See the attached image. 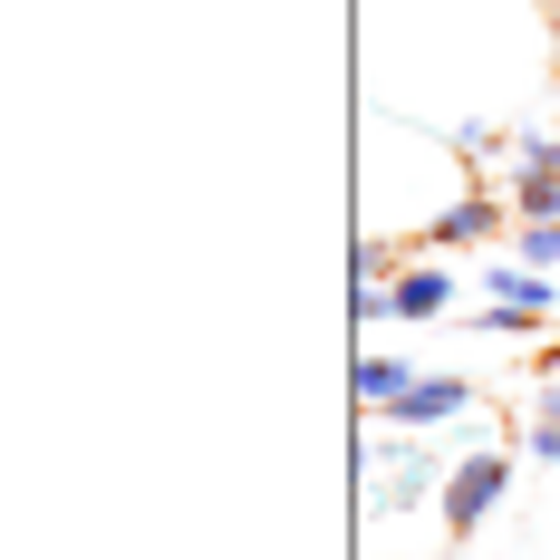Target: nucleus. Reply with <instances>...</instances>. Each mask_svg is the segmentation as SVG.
Masks as SVG:
<instances>
[{
	"label": "nucleus",
	"mask_w": 560,
	"mask_h": 560,
	"mask_svg": "<svg viewBox=\"0 0 560 560\" xmlns=\"http://www.w3.org/2000/svg\"><path fill=\"white\" fill-rule=\"evenodd\" d=\"M503 483H512V454H464V464L445 474V532L454 541L483 532V512L503 503Z\"/></svg>",
	"instance_id": "f257e3e1"
},
{
	"label": "nucleus",
	"mask_w": 560,
	"mask_h": 560,
	"mask_svg": "<svg viewBox=\"0 0 560 560\" xmlns=\"http://www.w3.org/2000/svg\"><path fill=\"white\" fill-rule=\"evenodd\" d=\"M503 203L522 213V223H560V165L541 155V145H522V165H512Z\"/></svg>",
	"instance_id": "f03ea898"
},
{
	"label": "nucleus",
	"mask_w": 560,
	"mask_h": 560,
	"mask_svg": "<svg viewBox=\"0 0 560 560\" xmlns=\"http://www.w3.org/2000/svg\"><path fill=\"white\" fill-rule=\"evenodd\" d=\"M464 406H474V387H464V377H416L387 416H396V425H445V416H464Z\"/></svg>",
	"instance_id": "7ed1b4c3"
},
{
	"label": "nucleus",
	"mask_w": 560,
	"mask_h": 560,
	"mask_svg": "<svg viewBox=\"0 0 560 560\" xmlns=\"http://www.w3.org/2000/svg\"><path fill=\"white\" fill-rule=\"evenodd\" d=\"M454 300V280L445 271H406V280H387V319H435Z\"/></svg>",
	"instance_id": "20e7f679"
},
{
	"label": "nucleus",
	"mask_w": 560,
	"mask_h": 560,
	"mask_svg": "<svg viewBox=\"0 0 560 560\" xmlns=\"http://www.w3.org/2000/svg\"><path fill=\"white\" fill-rule=\"evenodd\" d=\"M493 223H503V203H493V194H464L454 213H435V223H425V242H483Z\"/></svg>",
	"instance_id": "39448f33"
},
{
	"label": "nucleus",
	"mask_w": 560,
	"mask_h": 560,
	"mask_svg": "<svg viewBox=\"0 0 560 560\" xmlns=\"http://www.w3.org/2000/svg\"><path fill=\"white\" fill-rule=\"evenodd\" d=\"M348 387L368 396V406H396V396L416 387V377H406V368H396V358H358V377H348Z\"/></svg>",
	"instance_id": "423d86ee"
},
{
	"label": "nucleus",
	"mask_w": 560,
	"mask_h": 560,
	"mask_svg": "<svg viewBox=\"0 0 560 560\" xmlns=\"http://www.w3.org/2000/svg\"><path fill=\"white\" fill-rule=\"evenodd\" d=\"M425 483H435V464H425V454H406V474H387V483H377V512L425 503Z\"/></svg>",
	"instance_id": "0eeeda50"
},
{
	"label": "nucleus",
	"mask_w": 560,
	"mask_h": 560,
	"mask_svg": "<svg viewBox=\"0 0 560 560\" xmlns=\"http://www.w3.org/2000/svg\"><path fill=\"white\" fill-rule=\"evenodd\" d=\"M522 261L551 271V261H560V223H522Z\"/></svg>",
	"instance_id": "6e6552de"
},
{
	"label": "nucleus",
	"mask_w": 560,
	"mask_h": 560,
	"mask_svg": "<svg viewBox=\"0 0 560 560\" xmlns=\"http://www.w3.org/2000/svg\"><path fill=\"white\" fill-rule=\"evenodd\" d=\"M387 271H396V242H358V280L387 290Z\"/></svg>",
	"instance_id": "1a4fd4ad"
},
{
	"label": "nucleus",
	"mask_w": 560,
	"mask_h": 560,
	"mask_svg": "<svg viewBox=\"0 0 560 560\" xmlns=\"http://www.w3.org/2000/svg\"><path fill=\"white\" fill-rule=\"evenodd\" d=\"M541 425H560V387H551V396H541Z\"/></svg>",
	"instance_id": "9d476101"
},
{
	"label": "nucleus",
	"mask_w": 560,
	"mask_h": 560,
	"mask_svg": "<svg viewBox=\"0 0 560 560\" xmlns=\"http://www.w3.org/2000/svg\"><path fill=\"white\" fill-rule=\"evenodd\" d=\"M541 155H551V165H560V145H541Z\"/></svg>",
	"instance_id": "9b49d317"
}]
</instances>
